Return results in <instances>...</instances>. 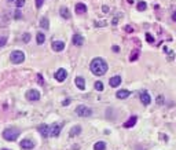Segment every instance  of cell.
Wrapping results in <instances>:
<instances>
[{
    "label": "cell",
    "instance_id": "1",
    "mask_svg": "<svg viewBox=\"0 0 176 150\" xmlns=\"http://www.w3.org/2000/svg\"><path fill=\"white\" fill-rule=\"evenodd\" d=\"M90 69H91V72H92L95 76H103L105 73L107 72L109 66H107V64H106L105 59L94 58L92 62H91V65H90Z\"/></svg>",
    "mask_w": 176,
    "mask_h": 150
},
{
    "label": "cell",
    "instance_id": "2",
    "mask_svg": "<svg viewBox=\"0 0 176 150\" xmlns=\"http://www.w3.org/2000/svg\"><path fill=\"white\" fill-rule=\"evenodd\" d=\"M19 130L15 127H11V128H6L4 131H3V138L6 139V141L8 142H15L16 139H18L19 136Z\"/></svg>",
    "mask_w": 176,
    "mask_h": 150
},
{
    "label": "cell",
    "instance_id": "3",
    "mask_svg": "<svg viewBox=\"0 0 176 150\" xmlns=\"http://www.w3.org/2000/svg\"><path fill=\"white\" fill-rule=\"evenodd\" d=\"M10 59H11L13 64L19 65V64H22V62L25 61V54L22 53V51H19V50H15V51H13V53L10 54Z\"/></svg>",
    "mask_w": 176,
    "mask_h": 150
},
{
    "label": "cell",
    "instance_id": "4",
    "mask_svg": "<svg viewBox=\"0 0 176 150\" xmlns=\"http://www.w3.org/2000/svg\"><path fill=\"white\" fill-rule=\"evenodd\" d=\"M76 113L79 117H90L92 114V109L85 105H79L76 108Z\"/></svg>",
    "mask_w": 176,
    "mask_h": 150
},
{
    "label": "cell",
    "instance_id": "5",
    "mask_svg": "<svg viewBox=\"0 0 176 150\" xmlns=\"http://www.w3.org/2000/svg\"><path fill=\"white\" fill-rule=\"evenodd\" d=\"M26 99L30 101V102H37L40 99V92L37 90H29L26 92Z\"/></svg>",
    "mask_w": 176,
    "mask_h": 150
},
{
    "label": "cell",
    "instance_id": "6",
    "mask_svg": "<svg viewBox=\"0 0 176 150\" xmlns=\"http://www.w3.org/2000/svg\"><path fill=\"white\" fill-rule=\"evenodd\" d=\"M66 77H68V72H66V69H63V68H61V69H58L57 72H55V80H58L59 83L65 81Z\"/></svg>",
    "mask_w": 176,
    "mask_h": 150
},
{
    "label": "cell",
    "instance_id": "7",
    "mask_svg": "<svg viewBox=\"0 0 176 150\" xmlns=\"http://www.w3.org/2000/svg\"><path fill=\"white\" fill-rule=\"evenodd\" d=\"M19 146H21L22 149H25V150H32L33 147H35V142L30 141V139H22L21 143H19Z\"/></svg>",
    "mask_w": 176,
    "mask_h": 150
},
{
    "label": "cell",
    "instance_id": "8",
    "mask_svg": "<svg viewBox=\"0 0 176 150\" xmlns=\"http://www.w3.org/2000/svg\"><path fill=\"white\" fill-rule=\"evenodd\" d=\"M62 130V124H52L50 127V136H58Z\"/></svg>",
    "mask_w": 176,
    "mask_h": 150
},
{
    "label": "cell",
    "instance_id": "9",
    "mask_svg": "<svg viewBox=\"0 0 176 150\" xmlns=\"http://www.w3.org/2000/svg\"><path fill=\"white\" fill-rule=\"evenodd\" d=\"M51 47H52V50H54V51L61 53V51L65 50V43H63V42H58V40H54V42H52V44H51Z\"/></svg>",
    "mask_w": 176,
    "mask_h": 150
},
{
    "label": "cell",
    "instance_id": "10",
    "mask_svg": "<svg viewBox=\"0 0 176 150\" xmlns=\"http://www.w3.org/2000/svg\"><path fill=\"white\" fill-rule=\"evenodd\" d=\"M121 81H123L121 76H113V77L109 80V84H110V87H113V88H117V87L121 84Z\"/></svg>",
    "mask_w": 176,
    "mask_h": 150
},
{
    "label": "cell",
    "instance_id": "11",
    "mask_svg": "<svg viewBox=\"0 0 176 150\" xmlns=\"http://www.w3.org/2000/svg\"><path fill=\"white\" fill-rule=\"evenodd\" d=\"M74 83H76V86H77V88H79V90H81V91H84V90H85V80H84V77H81V76H77V77L74 79Z\"/></svg>",
    "mask_w": 176,
    "mask_h": 150
},
{
    "label": "cell",
    "instance_id": "12",
    "mask_svg": "<svg viewBox=\"0 0 176 150\" xmlns=\"http://www.w3.org/2000/svg\"><path fill=\"white\" fill-rule=\"evenodd\" d=\"M140 101H142V103L146 106L151 103V98H150V95H148L147 91H143L142 94H140Z\"/></svg>",
    "mask_w": 176,
    "mask_h": 150
},
{
    "label": "cell",
    "instance_id": "13",
    "mask_svg": "<svg viewBox=\"0 0 176 150\" xmlns=\"http://www.w3.org/2000/svg\"><path fill=\"white\" fill-rule=\"evenodd\" d=\"M37 131H38V132H40L43 136H46V138H47V136H50V127H48V125H46V124L38 125V127H37Z\"/></svg>",
    "mask_w": 176,
    "mask_h": 150
},
{
    "label": "cell",
    "instance_id": "14",
    "mask_svg": "<svg viewBox=\"0 0 176 150\" xmlns=\"http://www.w3.org/2000/svg\"><path fill=\"white\" fill-rule=\"evenodd\" d=\"M73 44L76 46V47H81V46L84 44V39H82L81 35H79V33L74 35L73 36Z\"/></svg>",
    "mask_w": 176,
    "mask_h": 150
},
{
    "label": "cell",
    "instance_id": "15",
    "mask_svg": "<svg viewBox=\"0 0 176 150\" xmlns=\"http://www.w3.org/2000/svg\"><path fill=\"white\" fill-rule=\"evenodd\" d=\"M74 11H76V14H85L87 13V6L84 3H77L76 7H74Z\"/></svg>",
    "mask_w": 176,
    "mask_h": 150
},
{
    "label": "cell",
    "instance_id": "16",
    "mask_svg": "<svg viewBox=\"0 0 176 150\" xmlns=\"http://www.w3.org/2000/svg\"><path fill=\"white\" fill-rule=\"evenodd\" d=\"M129 95H131V91H128V90H120V91L116 92V97H117L118 99H125Z\"/></svg>",
    "mask_w": 176,
    "mask_h": 150
},
{
    "label": "cell",
    "instance_id": "17",
    "mask_svg": "<svg viewBox=\"0 0 176 150\" xmlns=\"http://www.w3.org/2000/svg\"><path fill=\"white\" fill-rule=\"evenodd\" d=\"M59 13H61V17L65 18V20H69V18H70V11H69L68 7H61Z\"/></svg>",
    "mask_w": 176,
    "mask_h": 150
},
{
    "label": "cell",
    "instance_id": "18",
    "mask_svg": "<svg viewBox=\"0 0 176 150\" xmlns=\"http://www.w3.org/2000/svg\"><path fill=\"white\" fill-rule=\"evenodd\" d=\"M80 132H81V127H80V125H74V127H72V130L69 131V135H70V136H77Z\"/></svg>",
    "mask_w": 176,
    "mask_h": 150
},
{
    "label": "cell",
    "instance_id": "19",
    "mask_svg": "<svg viewBox=\"0 0 176 150\" xmlns=\"http://www.w3.org/2000/svg\"><path fill=\"white\" fill-rule=\"evenodd\" d=\"M36 42H37L38 46L44 44V42H46V36H44L43 32H38V33L36 35Z\"/></svg>",
    "mask_w": 176,
    "mask_h": 150
},
{
    "label": "cell",
    "instance_id": "20",
    "mask_svg": "<svg viewBox=\"0 0 176 150\" xmlns=\"http://www.w3.org/2000/svg\"><path fill=\"white\" fill-rule=\"evenodd\" d=\"M136 121H138V119L134 116V117H131V119H129L125 124H124V127H125V128H131V127H134V125L136 124Z\"/></svg>",
    "mask_w": 176,
    "mask_h": 150
},
{
    "label": "cell",
    "instance_id": "21",
    "mask_svg": "<svg viewBox=\"0 0 176 150\" xmlns=\"http://www.w3.org/2000/svg\"><path fill=\"white\" fill-rule=\"evenodd\" d=\"M40 26H41L43 29H46V31H47V29L50 28V21H48V18H47V17H43V18H41Z\"/></svg>",
    "mask_w": 176,
    "mask_h": 150
},
{
    "label": "cell",
    "instance_id": "22",
    "mask_svg": "<svg viewBox=\"0 0 176 150\" xmlns=\"http://www.w3.org/2000/svg\"><path fill=\"white\" fill-rule=\"evenodd\" d=\"M94 150H106V143L105 142H96Z\"/></svg>",
    "mask_w": 176,
    "mask_h": 150
},
{
    "label": "cell",
    "instance_id": "23",
    "mask_svg": "<svg viewBox=\"0 0 176 150\" xmlns=\"http://www.w3.org/2000/svg\"><path fill=\"white\" fill-rule=\"evenodd\" d=\"M138 11H145L146 9H147V4H146V2H138Z\"/></svg>",
    "mask_w": 176,
    "mask_h": 150
},
{
    "label": "cell",
    "instance_id": "24",
    "mask_svg": "<svg viewBox=\"0 0 176 150\" xmlns=\"http://www.w3.org/2000/svg\"><path fill=\"white\" fill-rule=\"evenodd\" d=\"M94 87H95L96 91H103V83H102V81H96Z\"/></svg>",
    "mask_w": 176,
    "mask_h": 150
},
{
    "label": "cell",
    "instance_id": "25",
    "mask_svg": "<svg viewBox=\"0 0 176 150\" xmlns=\"http://www.w3.org/2000/svg\"><path fill=\"white\" fill-rule=\"evenodd\" d=\"M7 43V36H0V47H4Z\"/></svg>",
    "mask_w": 176,
    "mask_h": 150
},
{
    "label": "cell",
    "instance_id": "26",
    "mask_svg": "<svg viewBox=\"0 0 176 150\" xmlns=\"http://www.w3.org/2000/svg\"><path fill=\"white\" fill-rule=\"evenodd\" d=\"M22 42H24V43H29L30 42V35L29 33H25L24 37H22Z\"/></svg>",
    "mask_w": 176,
    "mask_h": 150
},
{
    "label": "cell",
    "instance_id": "27",
    "mask_svg": "<svg viewBox=\"0 0 176 150\" xmlns=\"http://www.w3.org/2000/svg\"><path fill=\"white\" fill-rule=\"evenodd\" d=\"M138 55H139V53H138V51H135V53L134 54H131V58H129V61H136V59H138Z\"/></svg>",
    "mask_w": 176,
    "mask_h": 150
},
{
    "label": "cell",
    "instance_id": "28",
    "mask_svg": "<svg viewBox=\"0 0 176 150\" xmlns=\"http://www.w3.org/2000/svg\"><path fill=\"white\" fill-rule=\"evenodd\" d=\"M146 40H147L148 43H154V37L151 36L150 33H146Z\"/></svg>",
    "mask_w": 176,
    "mask_h": 150
},
{
    "label": "cell",
    "instance_id": "29",
    "mask_svg": "<svg viewBox=\"0 0 176 150\" xmlns=\"http://www.w3.org/2000/svg\"><path fill=\"white\" fill-rule=\"evenodd\" d=\"M15 4H16V7H18V9H21V7L25 4V0H16Z\"/></svg>",
    "mask_w": 176,
    "mask_h": 150
},
{
    "label": "cell",
    "instance_id": "30",
    "mask_svg": "<svg viewBox=\"0 0 176 150\" xmlns=\"http://www.w3.org/2000/svg\"><path fill=\"white\" fill-rule=\"evenodd\" d=\"M43 3H44V0H36V7H37V9H41Z\"/></svg>",
    "mask_w": 176,
    "mask_h": 150
},
{
    "label": "cell",
    "instance_id": "31",
    "mask_svg": "<svg viewBox=\"0 0 176 150\" xmlns=\"http://www.w3.org/2000/svg\"><path fill=\"white\" fill-rule=\"evenodd\" d=\"M157 103H158V105H162V103H164V98H162L161 95L157 98Z\"/></svg>",
    "mask_w": 176,
    "mask_h": 150
},
{
    "label": "cell",
    "instance_id": "32",
    "mask_svg": "<svg viewBox=\"0 0 176 150\" xmlns=\"http://www.w3.org/2000/svg\"><path fill=\"white\" fill-rule=\"evenodd\" d=\"M69 103H70V99H65V101L62 102V105H63V106H68Z\"/></svg>",
    "mask_w": 176,
    "mask_h": 150
},
{
    "label": "cell",
    "instance_id": "33",
    "mask_svg": "<svg viewBox=\"0 0 176 150\" xmlns=\"http://www.w3.org/2000/svg\"><path fill=\"white\" fill-rule=\"evenodd\" d=\"M113 51H114V53H118V51H120L118 46H113Z\"/></svg>",
    "mask_w": 176,
    "mask_h": 150
},
{
    "label": "cell",
    "instance_id": "34",
    "mask_svg": "<svg viewBox=\"0 0 176 150\" xmlns=\"http://www.w3.org/2000/svg\"><path fill=\"white\" fill-rule=\"evenodd\" d=\"M15 18H16V20H19V18H21V13H19V11L15 13Z\"/></svg>",
    "mask_w": 176,
    "mask_h": 150
},
{
    "label": "cell",
    "instance_id": "35",
    "mask_svg": "<svg viewBox=\"0 0 176 150\" xmlns=\"http://www.w3.org/2000/svg\"><path fill=\"white\" fill-rule=\"evenodd\" d=\"M106 22H96V26H105Z\"/></svg>",
    "mask_w": 176,
    "mask_h": 150
},
{
    "label": "cell",
    "instance_id": "36",
    "mask_svg": "<svg viewBox=\"0 0 176 150\" xmlns=\"http://www.w3.org/2000/svg\"><path fill=\"white\" fill-rule=\"evenodd\" d=\"M125 31H127V32H134V29H132L131 26H127V28H125Z\"/></svg>",
    "mask_w": 176,
    "mask_h": 150
},
{
    "label": "cell",
    "instance_id": "37",
    "mask_svg": "<svg viewBox=\"0 0 176 150\" xmlns=\"http://www.w3.org/2000/svg\"><path fill=\"white\" fill-rule=\"evenodd\" d=\"M172 20L176 22V11H173V14H172Z\"/></svg>",
    "mask_w": 176,
    "mask_h": 150
},
{
    "label": "cell",
    "instance_id": "38",
    "mask_svg": "<svg viewBox=\"0 0 176 150\" xmlns=\"http://www.w3.org/2000/svg\"><path fill=\"white\" fill-rule=\"evenodd\" d=\"M103 11H105V13H107V11H109V7H106V6H103Z\"/></svg>",
    "mask_w": 176,
    "mask_h": 150
},
{
    "label": "cell",
    "instance_id": "39",
    "mask_svg": "<svg viewBox=\"0 0 176 150\" xmlns=\"http://www.w3.org/2000/svg\"><path fill=\"white\" fill-rule=\"evenodd\" d=\"M169 59H173V53H169Z\"/></svg>",
    "mask_w": 176,
    "mask_h": 150
},
{
    "label": "cell",
    "instance_id": "40",
    "mask_svg": "<svg viewBox=\"0 0 176 150\" xmlns=\"http://www.w3.org/2000/svg\"><path fill=\"white\" fill-rule=\"evenodd\" d=\"M128 3H131V4H132V3H134V0H128Z\"/></svg>",
    "mask_w": 176,
    "mask_h": 150
},
{
    "label": "cell",
    "instance_id": "41",
    "mask_svg": "<svg viewBox=\"0 0 176 150\" xmlns=\"http://www.w3.org/2000/svg\"><path fill=\"white\" fill-rule=\"evenodd\" d=\"M7 2H14V0H7Z\"/></svg>",
    "mask_w": 176,
    "mask_h": 150
},
{
    "label": "cell",
    "instance_id": "42",
    "mask_svg": "<svg viewBox=\"0 0 176 150\" xmlns=\"http://www.w3.org/2000/svg\"><path fill=\"white\" fill-rule=\"evenodd\" d=\"M3 150H7V149H3Z\"/></svg>",
    "mask_w": 176,
    "mask_h": 150
}]
</instances>
